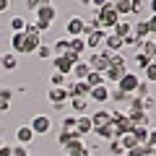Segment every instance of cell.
Here are the masks:
<instances>
[{
  "mask_svg": "<svg viewBox=\"0 0 156 156\" xmlns=\"http://www.w3.org/2000/svg\"><path fill=\"white\" fill-rule=\"evenodd\" d=\"M29 128L34 130V135H47L52 130V117L50 115H34L29 120Z\"/></svg>",
  "mask_w": 156,
  "mask_h": 156,
  "instance_id": "obj_6",
  "label": "cell"
},
{
  "mask_svg": "<svg viewBox=\"0 0 156 156\" xmlns=\"http://www.w3.org/2000/svg\"><path fill=\"white\" fill-rule=\"evenodd\" d=\"M148 5H146V0H130V18H143Z\"/></svg>",
  "mask_w": 156,
  "mask_h": 156,
  "instance_id": "obj_24",
  "label": "cell"
},
{
  "mask_svg": "<svg viewBox=\"0 0 156 156\" xmlns=\"http://www.w3.org/2000/svg\"><path fill=\"white\" fill-rule=\"evenodd\" d=\"M76 133L81 135V138H86L89 133H94V122H91V117H89V115L76 117Z\"/></svg>",
  "mask_w": 156,
  "mask_h": 156,
  "instance_id": "obj_13",
  "label": "cell"
},
{
  "mask_svg": "<svg viewBox=\"0 0 156 156\" xmlns=\"http://www.w3.org/2000/svg\"><path fill=\"white\" fill-rule=\"evenodd\" d=\"M146 5H148V13H156V0H148Z\"/></svg>",
  "mask_w": 156,
  "mask_h": 156,
  "instance_id": "obj_55",
  "label": "cell"
},
{
  "mask_svg": "<svg viewBox=\"0 0 156 156\" xmlns=\"http://www.w3.org/2000/svg\"><path fill=\"white\" fill-rule=\"evenodd\" d=\"M109 101H115V104H128V94H122V91L117 89V86H109Z\"/></svg>",
  "mask_w": 156,
  "mask_h": 156,
  "instance_id": "obj_31",
  "label": "cell"
},
{
  "mask_svg": "<svg viewBox=\"0 0 156 156\" xmlns=\"http://www.w3.org/2000/svg\"><path fill=\"white\" fill-rule=\"evenodd\" d=\"M89 101L94 107H107V104H109V83L94 86V89L89 91Z\"/></svg>",
  "mask_w": 156,
  "mask_h": 156,
  "instance_id": "obj_9",
  "label": "cell"
},
{
  "mask_svg": "<svg viewBox=\"0 0 156 156\" xmlns=\"http://www.w3.org/2000/svg\"><path fill=\"white\" fill-rule=\"evenodd\" d=\"M128 70H130V68L109 65V68H107V70H104V81H107V83H109V86H115V83H117V81H120V78H122V76H125V73H128Z\"/></svg>",
  "mask_w": 156,
  "mask_h": 156,
  "instance_id": "obj_16",
  "label": "cell"
},
{
  "mask_svg": "<svg viewBox=\"0 0 156 156\" xmlns=\"http://www.w3.org/2000/svg\"><path fill=\"white\" fill-rule=\"evenodd\" d=\"M0 156H13V146L11 143H3V146H0Z\"/></svg>",
  "mask_w": 156,
  "mask_h": 156,
  "instance_id": "obj_52",
  "label": "cell"
},
{
  "mask_svg": "<svg viewBox=\"0 0 156 156\" xmlns=\"http://www.w3.org/2000/svg\"><path fill=\"white\" fill-rule=\"evenodd\" d=\"M3 143H5V140H3V138H0V146H3Z\"/></svg>",
  "mask_w": 156,
  "mask_h": 156,
  "instance_id": "obj_60",
  "label": "cell"
},
{
  "mask_svg": "<svg viewBox=\"0 0 156 156\" xmlns=\"http://www.w3.org/2000/svg\"><path fill=\"white\" fill-rule=\"evenodd\" d=\"M94 18L99 21V26L104 29V31H112V29H115V23L120 21V16H117V11L112 8V3H107L104 8H99V11L94 13Z\"/></svg>",
  "mask_w": 156,
  "mask_h": 156,
  "instance_id": "obj_3",
  "label": "cell"
},
{
  "mask_svg": "<svg viewBox=\"0 0 156 156\" xmlns=\"http://www.w3.org/2000/svg\"><path fill=\"white\" fill-rule=\"evenodd\" d=\"M140 78H143V81H148L151 86L156 83V65H154V62H148V68L143 70V76H140Z\"/></svg>",
  "mask_w": 156,
  "mask_h": 156,
  "instance_id": "obj_41",
  "label": "cell"
},
{
  "mask_svg": "<svg viewBox=\"0 0 156 156\" xmlns=\"http://www.w3.org/2000/svg\"><path fill=\"white\" fill-rule=\"evenodd\" d=\"M109 55H112V52H107L104 47H101L99 52H89V55H86V65H89V70L104 73L107 68H109Z\"/></svg>",
  "mask_w": 156,
  "mask_h": 156,
  "instance_id": "obj_4",
  "label": "cell"
},
{
  "mask_svg": "<svg viewBox=\"0 0 156 156\" xmlns=\"http://www.w3.org/2000/svg\"><path fill=\"white\" fill-rule=\"evenodd\" d=\"M11 52L13 55H23V31L21 34H11Z\"/></svg>",
  "mask_w": 156,
  "mask_h": 156,
  "instance_id": "obj_29",
  "label": "cell"
},
{
  "mask_svg": "<svg viewBox=\"0 0 156 156\" xmlns=\"http://www.w3.org/2000/svg\"><path fill=\"white\" fill-rule=\"evenodd\" d=\"M50 47H52V57H57V55H65V52L70 50V39H68L65 34H62V37H60V39H55V42H52Z\"/></svg>",
  "mask_w": 156,
  "mask_h": 156,
  "instance_id": "obj_21",
  "label": "cell"
},
{
  "mask_svg": "<svg viewBox=\"0 0 156 156\" xmlns=\"http://www.w3.org/2000/svg\"><path fill=\"white\" fill-rule=\"evenodd\" d=\"M47 99H50V104H68V91L62 86H50Z\"/></svg>",
  "mask_w": 156,
  "mask_h": 156,
  "instance_id": "obj_18",
  "label": "cell"
},
{
  "mask_svg": "<svg viewBox=\"0 0 156 156\" xmlns=\"http://www.w3.org/2000/svg\"><path fill=\"white\" fill-rule=\"evenodd\" d=\"M86 31V18L83 16H70L65 21V37L73 39V37H83Z\"/></svg>",
  "mask_w": 156,
  "mask_h": 156,
  "instance_id": "obj_8",
  "label": "cell"
},
{
  "mask_svg": "<svg viewBox=\"0 0 156 156\" xmlns=\"http://www.w3.org/2000/svg\"><path fill=\"white\" fill-rule=\"evenodd\" d=\"M11 99H13V89H0V101L11 104Z\"/></svg>",
  "mask_w": 156,
  "mask_h": 156,
  "instance_id": "obj_47",
  "label": "cell"
},
{
  "mask_svg": "<svg viewBox=\"0 0 156 156\" xmlns=\"http://www.w3.org/2000/svg\"><path fill=\"white\" fill-rule=\"evenodd\" d=\"M68 107H70V115L81 117V115H89L91 101L86 99V96H70V99H68Z\"/></svg>",
  "mask_w": 156,
  "mask_h": 156,
  "instance_id": "obj_11",
  "label": "cell"
},
{
  "mask_svg": "<svg viewBox=\"0 0 156 156\" xmlns=\"http://www.w3.org/2000/svg\"><path fill=\"white\" fill-rule=\"evenodd\" d=\"M104 47L107 52H125V47H122V39L117 37V34H112V31H107V37H104Z\"/></svg>",
  "mask_w": 156,
  "mask_h": 156,
  "instance_id": "obj_15",
  "label": "cell"
},
{
  "mask_svg": "<svg viewBox=\"0 0 156 156\" xmlns=\"http://www.w3.org/2000/svg\"><path fill=\"white\" fill-rule=\"evenodd\" d=\"M122 47H128V50H135V52H138V50H140V39L133 37V34H128V37L122 39Z\"/></svg>",
  "mask_w": 156,
  "mask_h": 156,
  "instance_id": "obj_38",
  "label": "cell"
},
{
  "mask_svg": "<svg viewBox=\"0 0 156 156\" xmlns=\"http://www.w3.org/2000/svg\"><path fill=\"white\" fill-rule=\"evenodd\" d=\"M60 130H76V115H65L62 117V122H60Z\"/></svg>",
  "mask_w": 156,
  "mask_h": 156,
  "instance_id": "obj_42",
  "label": "cell"
},
{
  "mask_svg": "<svg viewBox=\"0 0 156 156\" xmlns=\"http://www.w3.org/2000/svg\"><path fill=\"white\" fill-rule=\"evenodd\" d=\"M146 26H148L151 37H156V13H148V16H146Z\"/></svg>",
  "mask_w": 156,
  "mask_h": 156,
  "instance_id": "obj_45",
  "label": "cell"
},
{
  "mask_svg": "<svg viewBox=\"0 0 156 156\" xmlns=\"http://www.w3.org/2000/svg\"><path fill=\"white\" fill-rule=\"evenodd\" d=\"M0 76H3V62H0Z\"/></svg>",
  "mask_w": 156,
  "mask_h": 156,
  "instance_id": "obj_59",
  "label": "cell"
},
{
  "mask_svg": "<svg viewBox=\"0 0 156 156\" xmlns=\"http://www.w3.org/2000/svg\"><path fill=\"white\" fill-rule=\"evenodd\" d=\"M148 62H151V60L143 55V52H135L133 60H130V65H133L130 70H135V73H138V70H146V68H148Z\"/></svg>",
  "mask_w": 156,
  "mask_h": 156,
  "instance_id": "obj_26",
  "label": "cell"
},
{
  "mask_svg": "<svg viewBox=\"0 0 156 156\" xmlns=\"http://www.w3.org/2000/svg\"><path fill=\"white\" fill-rule=\"evenodd\" d=\"M125 156H146V148H143V146H135V148L125 151Z\"/></svg>",
  "mask_w": 156,
  "mask_h": 156,
  "instance_id": "obj_48",
  "label": "cell"
},
{
  "mask_svg": "<svg viewBox=\"0 0 156 156\" xmlns=\"http://www.w3.org/2000/svg\"><path fill=\"white\" fill-rule=\"evenodd\" d=\"M68 156H94V154H91V148H89V146H83V148L73 151V154H68Z\"/></svg>",
  "mask_w": 156,
  "mask_h": 156,
  "instance_id": "obj_51",
  "label": "cell"
},
{
  "mask_svg": "<svg viewBox=\"0 0 156 156\" xmlns=\"http://www.w3.org/2000/svg\"><path fill=\"white\" fill-rule=\"evenodd\" d=\"M138 83H140V73H135V70H128L120 81H117V89L122 91V94H128V96H133L135 94V89H138Z\"/></svg>",
  "mask_w": 156,
  "mask_h": 156,
  "instance_id": "obj_5",
  "label": "cell"
},
{
  "mask_svg": "<svg viewBox=\"0 0 156 156\" xmlns=\"http://www.w3.org/2000/svg\"><path fill=\"white\" fill-rule=\"evenodd\" d=\"M78 5H91V0H78Z\"/></svg>",
  "mask_w": 156,
  "mask_h": 156,
  "instance_id": "obj_57",
  "label": "cell"
},
{
  "mask_svg": "<svg viewBox=\"0 0 156 156\" xmlns=\"http://www.w3.org/2000/svg\"><path fill=\"white\" fill-rule=\"evenodd\" d=\"M86 76H89V65H86V60L76 62L73 70H70V78H73V81H86Z\"/></svg>",
  "mask_w": 156,
  "mask_h": 156,
  "instance_id": "obj_25",
  "label": "cell"
},
{
  "mask_svg": "<svg viewBox=\"0 0 156 156\" xmlns=\"http://www.w3.org/2000/svg\"><path fill=\"white\" fill-rule=\"evenodd\" d=\"M34 13H37V21H34L37 31H39V34L50 31V26L55 23V18H57V8H55V3H50V5H44V8H39V11H34Z\"/></svg>",
  "mask_w": 156,
  "mask_h": 156,
  "instance_id": "obj_1",
  "label": "cell"
},
{
  "mask_svg": "<svg viewBox=\"0 0 156 156\" xmlns=\"http://www.w3.org/2000/svg\"><path fill=\"white\" fill-rule=\"evenodd\" d=\"M52 65H55V70H57V73H62V76H65V78H70L73 62L68 60L65 55H57V57H52Z\"/></svg>",
  "mask_w": 156,
  "mask_h": 156,
  "instance_id": "obj_19",
  "label": "cell"
},
{
  "mask_svg": "<svg viewBox=\"0 0 156 156\" xmlns=\"http://www.w3.org/2000/svg\"><path fill=\"white\" fill-rule=\"evenodd\" d=\"M86 83L94 89V86H104V73H96V70H89V76H86Z\"/></svg>",
  "mask_w": 156,
  "mask_h": 156,
  "instance_id": "obj_33",
  "label": "cell"
},
{
  "mask_svg": "<svg viewBox=\"0 0 156 156\" xmlns=\"http://www.w3.org/2000/svg\"><path fill=\"white\" fill-rule=\"evenodd\" d=\"M89 117H91V122H94V128H101V125H109L112 122L109 109H107V107H96L94 115H89Z\"/></svg>",
  "mask_w": 156,
  "mask_h": 156,
  "instance_id": "obj_17",
  "label": "cell"
},
{
  "mask_svg": "<svg viewBox=\"0 0 156 156\" xmlns=\"http://www.w3.org/2000/svg\"><path fill=\"white\" fill-rule=\"evenodd\" d=\"M128 120L133 128H151V112L146 109H128Z\"/></svg>",
  "mask_w": 156,
  "mask_h": 156,
  "instance_id": "obj_10",
  "label": "cell"
},
{
  "mask_svg": "<svg viewBox=\"0 0 156 156\" xmlns=\"http://www.w3.org/2000/svg\"><path fill=\"white\" fill-rule=\"evenodd\" d=\"M130 133L135 135V140H138V146H146V140H148V128H133Z\"/></svg>",
  "mask_w": 156,
  "mask_h": 156,
  "instance_id": "obj_37",
  "label": "cell"
},
{
  "mask_svg": "<svg viewBox=\"0 0 156 156\" xmlns=\"http://www.w3.org/2000/svg\"><path fill=\"white\" fill-rule=\"evenodd\" d=\"M0 62H3V73H13L18 68V57L13 52H5V55H0Z\"/></svg>",
  "mask_w": 156,
  "mask_h": 156,
  "instance_id": "obj_23",
  "label": "cell"
},
{
  "mask_svg": "<svg viewBox=\"0 0 156 156\" xmlns=\"http://www.w3.org/2000/svg\"><path fill=\"white\" fill-rule=\"evenodd\" d=\"M138 52H143V55H146V57L151 60V57L156 55V39H154V37L143 39V42H140V50H138Z\"/></svg>",
  "mask_w": 156,
  "mask_h": 156,
  "instance_id": "obj_28",
  "label": "cell"
},
{
  "mask_svg": "<svg viewBox=\"0 0 156 156\" xmlns=\"http://www.w3.org/2000/svg\"><path fill=\"white\" fill-rule=\"evenodd\" d=\"M11 109V104H5V101H0V112H8Z\"/></svg>",
  "mask_w": 156,
  "mask_h": 156,
  "instance_id": "obj_56",
  "label": "cell"
},
{
  "mask_svg": "<svg viewBox=\"0 0 156 156\" xmlns=\"http://www.w3.org/2000/svg\"><path fill=\"white\" fill-rule=\"evenodd\" d=\"M13 156H31L26 146H13Z\"/></svg>",
  "mask_w": 156,
  "mask_h": 156,
  "instance_id": "obj_50",
  "label": "cell"
},
{
  "mask_svg": "<svg viewBox=\"0 0 156 156\" xmlns=\"http://www.w3.org/2000/svg\"><path fill=\"white\" fill-rule=\"evenodd\" d=\"M83 146H86V138H81V135H78V138L68 140V143L62 146V151H65V156H68V154H73V151H78V148H83Z\"/></svg>",
  "mask_w": 156,
  "mask_h": 156,
  "instance_id": "obj_32",
  "label": "cell"
},
{
  "mask_svg": "<svg viewBox=\"0 0 156 156\" xmlns=\"http://www.w3.org/2000/svg\"><path fill=\"white\" fill-rule=\"evenodd\" d=\"M42 42H44V39L37 31V26H34V23H26V29H23V55H34Z\"/></svg>",
  "mask_w": 156,
  "mask_h": 156,
  "instance_id": "obj_2",
  "label": "cell"
},
{
  "mask_svg": "<svg viewBox=\"0 0 156 156\" xmlns=\"http://www.w3.org/2000/svg\"><path fill=\"white\" fill-rule=\"evenodd\" d=\"M133 37H138L140 42H143V39H148V37H151L148 26H146V18H135V21H133Z\"/></svg>",
  "mask_w": 156,
  "mask_h": 156,
  "instance_id": "obj_22",
  "label": "cell"
},
{
  "mask_svg": "<svg viewBox=\"0 0 156 156\" xmlns=\"http://www.w3.org/2000/svg\"><path fill=\"white\" fill-rule=\"evenodd\" d=\"M112 8L117 11V16L120 18H128L130 16V0H109Z\"/></svg>",
  "mask_w": 156,
  "mask_h": 156,
  "instance_id": "obj_27",
  "label": "cell"
},
{
  "mask_svg": "<svg viewBox=\"0 0 156 156\" xmlns=\"http://www.w3.org/2000/svg\"><path fill=\"white\" fill-rule=\"evenodd\" d=\"M52 0H26V8L29 11H39V8H44V5H50Z\"/></svg>",
  "mask_w": 156,
  "mask_h": 156,
  "instance_id": "obj_44",
  "label": "cell"
},
{
  "mask_svg": "<svg viewBox=\"0 0 156 156\" xmlns=\"http://www.w3.org/2000/svg\"><path fill=\"white\" fill-rule=\"evenodd\" d=\"M151 62H154V65H156V55H154V57H151Z\"/></svg>",
  "mask_w": 156,
  "mask_h": 156,
  "instance_id": "obj_58",
  "label": "cell"
},
{
  "mask_svg": "<svg viewBox=\"0 0 156 156\" xmlns=\"http://www.w3.org/2000/svg\"><path fill=\"white\" fill-rule=\"evenodd\" d=\"M140 101H143V109H146V112H151V109H154V107H156V99H154V96H151V94H148V96H143V99H140Z\"/></svg>",
  "mask_w": 156,
  "mask_h": 156,
  "instance_id": "obj_46",
  "label": "cell"
},
{
  "mask_svg": "<svg viewBox=\"0 0 156 156\" xmlns=\"http://www.w3.org/2000/svg\"><path fill=\"white\" fill-rule=\"evenodd\" d=\"M11 11V0H0V13H8Z\"/></svg>",
  "mask_w": 156,
  "mask_h": 156,
  "instance_id": "obj_54",
  "label": "cell"
},
{
  "mask_svg": "<svg viewBox=\"0 0 156 156\" xmlns=\"http://www.w3.org/2000/svg\"><path fill=\"white\" fill-rule=\"evenodd\" d=\"M107 154L109 156H125V148H122V143H120V138H115V140L107 143Z\"/></svg>",
  "mask_w": 156,
  "mask_h": 156,
  "instance_id": "obj_34",
  "label": "cell"
},
{
  "mask_svg": "<svg viewBox=\"0 0 156 156\" xmlns=\"http://www.w3.org/2000/svg\"><path fill=\"white\" fill-rule=\"evenodd\" d=\"M146 146L156 148V128H148V140H146Z\"/></svg>",
  "mask_w": 156,
  "mask_h": 156,
  "instance_id": "obj_49",
  "label": "cell"
},
{
  "mask_svg": "<svg viewBox=\"0 0 156 156\" xmlns=\"http://www.w3.org/2000/svg\"><path fill=\"white\" fill-rule=\"evenodd\" d=\"M120 143H122V148H125V151H130V148H135V146H138V140H135V135H133V133H125L122 138H120Z\"/></svg>",
  "mask_w": 156,
  "mask_h": 156,
  "instance_id": "obj_40",
  "label": "cell"
},
{
  "mask_svg": "<svg viewBox=\"0 0 156 156\" xmlns=\"http://www.w3.org/2000/svg\"><path fill=\"white\" fill-rule=\"evenodd\" d=\"M107 3H109V0H91V8H94V11H99V8H104Z\"/></svg>",
  "mask_w": 156,
  "mask_h": 156,
  "instance_id": "obj_53",
  "label": "cell"
},
{
  "mask_svg": "<svg viewBox=\"0 0 156 156\" xmlns=\"http://www.w3.org/2000/svg\"><path fill=\"white\" fill-rule=\"evenodd\" d=\"M70 50L86 57V42H83V37H73V39H70Z\"/></svg>",
  "mask_w": 156,
  "mask_h": 156,
  "instance_id": "obj_35",
  "label": "cell"
},
{
  "mask_svg": "<svg viewBox=\"0 0 156 156\" xmlns=\"http://www.w3.org/2000/svg\"><path fill=\"white\" fill-rule=\"evenodd\" d=\"M133 21H135V18H120V21H117L115 23V29H112V34H117V37H120V39H125V37H128V34H133Z\"/></svg>",
  "mask_w": 156,
  "mask_h": 156,
  "instance_id": "obj_14",
  "label": "cell"
},
{
  "mask_svg": "<svg viewBox=\"0 0 156 156\" xmlns=\"http://www.w3.org/2000/svg\"><path fill=\"white\" fill-rule=\"evenodd\" d=\"M104 37H107L104 29H94V31H86V34H83L86 50H89V52H99V50H101V44H104Z\"/></svg>",
  "mask_w": 156,
  "mask_h": 156,
  "instance_id": "obj_7",
  "label": "cell"
},
{
  "mask_svg": "<svg viewBox=\"0 0 156 156\" xmlns=\"http://www.w3.org/2000/svg\"><path fill=\"white\" fill-rule=\"evenodd\" d=\"M26 23H29V21H26V16H13L11 21H8V26H11V31H13V34H21L23 29H26Z\"/></svg>",
  "mask_w": 156,
  "mask_h": 156,
  "instance_id": "obj_30",
  "label": "cell"
},
{
  "mask_svg": "<svg viewBox=\"0 0 156 156\" xmlns=\"http://www.w3.org/2000/svg\"><path fill=\"white\" fill-rule=\"evenodd\" d=\"M154 39H156V37H154Z\"/></svg>",
  "mask_w": 156,
  "mask_h": 156,
  "instance_id": "obj_61",
  "label": "cell"
},
{
  "mask_svg": "<svg viewBox=\"0 0 156 156\" xmlns=\"http://www.w3.org/2000/svg\"><path fill=\"white\" fill-rule=\"evenodd\" d=\"M148 94H151V83L140 78V83H138V89H135V94H133V96H138V99H143V96H148Z\"/></svg>",
  "mask_w": 156,
  "mask_h": 156,
  "instance_id": "obj_39",
  "label": "cell"
},
{
  "mask_svg": "<svg viewBox=\"0 0 156 156\" xmlns=\"http://www.w3.org/2000/svg\"><path fill=\"white\" fill-rule=\"evenodd\" d=\"M37 138V135H34V130L29 128V125H18L16 128V146H31V140Z\"/></svg>",
  "mask_w": 156,
  "mask_h": 156,
  "instance_id": "obj_12",
  "label": "cell"
},
{
  "mask_svg": "<svg viewBox=\"0 0 156 156\" xmlns=\"http://www.w3.org/2000/svg\"><path fill=\"white\" fill-rule=\"evenodd\" d=\"M34 55H37L39 60H52V47H50V44H44V42H42V44L37 47V52H34Z\"/></svg>",
  "mask_w": 156,
  "mask_h": 156,
  "instance_id": "obj_36",
  "label": "cell"
},
{
  "mask_svg": "<svg viewBox=\"0 0 156 156\" xmlns=\"http://www.w3.org/2000/svg\"><path fill=\"white\" fill-rule=\"evenodd\" d=\"M50 83H52V86H62V89H65L68 78L62 76V73H57V70H55V73H52V76H50Z\"/></svg>",
  "mask_w": 156,
  "mask_h": 156,
  "instance_id": "obj_43",
  "label": "cell"
},
{
  "mask_svg": "<svg viewBox=\"0 0 156 156\" xmlns=\"http://www.w3.org/2000/svg\"><path fill=\"white\" fill-rule=\"evenodd\" d=\"M94 135L99 140H107V143H109V140H115L117 138V133H115V125H101V128H94Z\"/></svg>",
  "mask_w": 156,
  "mask_h": 156,
  "instance_id": "obj_20",
  "label": "cell"
}]
</instances>
